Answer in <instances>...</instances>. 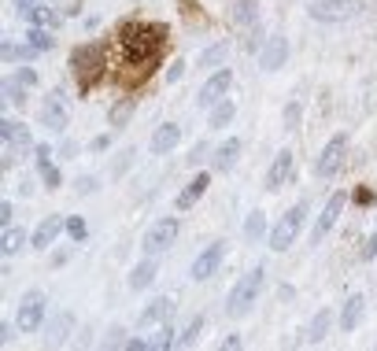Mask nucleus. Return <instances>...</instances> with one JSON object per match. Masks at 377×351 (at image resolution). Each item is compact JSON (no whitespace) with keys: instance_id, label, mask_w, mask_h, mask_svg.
<instances>
[{"instance_id":"52","label":"nucleus","mask_w":377,"mask_h":351,"mask_svg":"<svg viewBox=\"0 0 377 351\" xmlns=\"http://www.w3.org/2000/svg\"><path fill=\"white\" fill-rule=\"evenodd\" d=\"M11 4H15V8L22 11V15H26V11H30V8H37V4H41V0H11Z\"/></svg>"},{"instance_id":"2","label":"nucleus","mask_w":377,"mask_h":351,"mask_svg":"<svg viewBox=\"0 0 377 351\" xmlns=\"http://www.w3.org/2000/svg\"><path fill=\"white\" fill-rule=\"evenodd\" d=\"M263 285H266V266L255 263L248 274H241L237 285L229 289V296H226V315L229 318H244L255 307L259 296H263Z\"/></svg>"},{"instance_id":"30","label":"nucleus","mask_w":377,"mask_h":351,"mask_svg":"<svg viewBox=\"0 0 377 351\" xmlns=\"http://www.w3.org/2000/svg\"><path fill=\"white\" fill-rule=\"evenodd\" d=\"M204 329H207V315H192L189 326L181 329V336H178V351H189V348L204 336Z\"/></svg>"},{"instance_id":"42","label":"nucleus","mask_w":377,"mask_h":351,"mask_svg":"<svg viewBox=\"0 0 377 351\" xmlns=\"http://www.w3.org/2000/svg\"><path fill=\"white\" fill-rule=\"evenodd\" d=\"M11 78H15V82H19L22 89H34V85H37V71H30V67H19Z\"/></svg>"},{"instance_id":"54","label":"nucleus","mask_w":377,"mask_h":351,"mask_svg":"<svg viewBox=\"0 0 377 351\" xmlns=\"http://www.w3.org/2000/svg\"><path fill=\"white\" fill-rule=\"evenodd\" d=\"M204 148H207V145H204V141H200V145L192 148V155H189V163H200V159H204Z\"/></svg>"},{"instance_id":"41","label":"nucleus","mask_w":377,"mask_h":351,"mask_svg":"<svg viewBox=\"0 0 377 351\" xmlns=\"http://www.w3.org/2000/svg\"><path fill=\"white\" fill-rule=\"evenodd\" d=\"M129 163H134V148H126V152H122V159H115V163H111V178H122V174L129 171Z\"/></svg>"},{"instance_id":"6","label":"nucleus","mask_w":377,"mask_h":351,"mask_svg":"<svg viewBox=\"0 0 377 351\" xmlns=\"http://www.w3.org/2000/svg\"><path fill=\"white\" fill-rule=\"evenodd\" d=\"M344 163H348V134H333L326 141V148L318 152V159H315V174L322 181H329L344 171Z\"/></svg>"},{"instance_id":"36","label":"nucleus","mask_w":377,"mask_h":351,"mask_svg":"<svg viewBox=\"0 0 377 351\" xmlns=\"http://www.w3.org/2000/svg\"><path fill=\"white\" fill-rule=\"evenodd\" d=\"M126 348H129V333H126L122 326H111L108 333H104L100 351H126Z\"/></svg>"},{"instance_id":"16","label":"nucleus","mask_w":377,"mask_h":351,"mask_svg":"<svg viewBox=\"0 0 377 351\" xmlns=\"http://www.w3.org/2000/svg\"><path fill=\"white\" fill-rule=\"evenodd\" d=\"M67 122H71V115H67V108H63V93L56 89V93L45 96V103H41V126L52 129V134H63Z\"/></svg>"},{"instance_id":"3","label":"nucleus","mask_w":377,"mask_h":351,"mask_svg":"<svg viewBox=\"0 0 377 351\" xmlns=\"http://www.w3.org/2000/svg\"><path fill=\"white\" fill-rule=\"evenodd\" d=\"M104 67H108V59H104V45L93 41V45H78L74 48V56H71V74H74V82L82 93H89L97 82H100V74Z\"/></svg>"},{"instance_id":"8","label":"nucleus","mask_w":377,"mask_h":351,"mask_svg":"<svg viewBox=\"0 0 377 351\" xmlns=\"http://www.w3.org/2000/svg\"><path fill=\"white\" fill-rule=\"evenodd\" d=\"M74 329H78L74 310H71V307L56 310V315H52V318L45 322V351H59V348L74 336Z\"/></svg>"},{"instance_id":"4","label":"nucleus","mask_w":377,"mask_h":351,"mask_svg":"<svg viewBox=\"0 0 377 351\" xmlns=\"http://www.w3.org/2000/svg\"><path fill=\"white\" fill-rule=\"evenodd\" d=\"M307 211H311V203L300 200V203H292L289 211H285L274 226H270V252H289L296 241H300V233H304V222H307Z\"/></svg>"},{"instance_id":"43","label":"nucleus","mask_w":377,"mask_h":351,"mask_svg":"<svg viewBox=\"0 0 377 351\" xmlns=\"http://www.w3.org/2000/svg\"><path fill=\"white\" fill-rule=\"evenodd\" d=\"M34 163H37V171H41V166H48V163H52V148H48V145H34Z\"/></svg>"},{"instance_id":"25","label":"nucleus","mask_w":377,"mask_h":351,"mask_svg":"<svg viewBox=\"0 0 377 351\" xmlns=\"http://www.w3.org/2000/svg\"><path fill=\"white\" fill-rule=\"evenodd\" d=\"M26 244H30V233H26L22 226H8L4 233H0V255L4 259H15Z\"/></svg>"},{"instance_id":"29","label":"nucleus","mask_w":377,"mask_h":351,"mask_svg":"<svg viewBox=\"0 0 377 351\" xmlns=\"http://www.w3.org/2000/svg\"><path fill=\"white\" fill-rule=\"evenodd\" d=\"M226 56H229V41H215V45H207L204 52H200V67L204 71H218V67H222V63H226Z\"/></svg>"},{"instance_id":"37","label":"nucleus","mask_w":377,"mask_h":351,"mask_svg":"<svg viewBox=\"0 0 377 351\" xmlns=\"http://www.w3.org/2000/svg\"><path fill=\"white\" fill-rule=\"evenodd\" d=\"M300 119H304L300 100H289V103H285V111H281V126L285 129H296V126H300Z\"/></svg>"},{"instance_id":"20","label":"nucleus","mask_w":377,"mask_h":351,"mask_svg":"<svg viewBox=\"0 0 377 351\" xmlns=\"http://www.w3.org/2000/svg\"><path fill=\"white\" fill-rule=\"evenodd\" d=\"M155 278H159V255H145V259H141V263H137L134 270H129L126 285H129L134 292H145Z\"/></svg>"},{"instance_id":"15","label":"nucleus","mask_w":377,"mask_h":351,"mask_svg":"<svg viewBox=\"0 0 377 351\" xmlns=\"http://www.w3.org/2000/svg\"><path fill=\"white\" fill-rule=\"evenodd\" d=\"M292 171H296L292 148H281L274 159H270V166H266V189H270V192L285 189V185H289V178H292Z\"/></svg>"},{"instance_id":"56","label":"nucleus","mask_w":377,"mask_h":351,"mask_svg":"<svg viewBox=\"0 0 377 351\" xmlns=\"http://www.w3.org/2000/svg\"><path fill=\"white\" fill-rule=\"evenodd\" d=\"M374 351H377V348H374Z\"/></svg>"},{"instance_id":"10","label":"nucleus","mask_w":377,"mask_h":351,"mask_svg":"<svg viewBox=\"0 0 377 351\" xmlns=\"http://www.w3.org/2000/svg\"><path fill=\"white\" fill-rule=\"evenodd\" d=\"M307 11L315 22H348L359 11V0H311Z\"/></svg>"},{"instance_id":"7","label":"nucleus","mask_w":377,"mask_h":351,"mask_svg":"<svg viewBox=\"0 0 377 351\" xmlns=\"http://www.w3.org/2000/svg\"><path fill=\"white\" fill-rule=\"evenodd\" d=\"M15 326H19V333H37L45 326V292L41 289L22 292L19 310H15Z\"/></svg>"},{"instance_id":"19","label":"nucleus","mask_w":377,"mask_h":351,"mask_svg":"<svg viewBox=\"0 0 377 351\" xmlns=\"http://www.w3.org/2000/svg\"><path fill=\"white\" fill-rule=\"evenodd\" d=\"M333 322H341V318H336L329 307H318L315 315H311L307 329H304V341H307V344H322V341L333 333Z\"/></svg>"},{"instance_id":"21","label":"nucleus","mask_w":377,"mask_h":351,"mask_svg":"<svg viewBox=\"0 0 377 351\" xmlns=\"http://www.w3.org/2000/svg\"><path fill=\"white\" fill-rule=\"evenodd\" d=\"M178 141H181V126L178 122H163V126H155V134L148 137V152L152 155H166V152L178 148Z\"/></svg>"},{"instance_id":"46","label":"nucleus","mask_w":377,"mask_h":351,"mask_svg":"<svg viewBox=\"0 0 377 351\" xmlns=\"http://www.w3.org/2000/svg\"><path fill=\"white\" fill-rule=\"evenodd\" d=\"M244 348V341H241V333H229L222 344H218V351H241Z\"/></svg>"},{"instance_id":"23","label":"nucleus","mask_w":377,"mask_h":351,"mask_svg":"<svg viewBox=\"0 0 377 351\" xmlns=\"http://www.w3.org/2000/svg\"><path fill=\"white\" fill-rule=\"evenodd\" d=\"M207 185H211V178H207V174H197V178H192V181H189L185 189L178 192V200H174V207H178V211H192V207L200 203V196H204V192H207Z\"/></svg>"},{"instance_id":"22","label":"nucleus","mask_w":377,"mask_h":351,"mask_svg":"<svg viewBox=\"0 0 377 351\" xmlns=\"http://www.w3.org/2000/svg\"><path fill=\"white\" fill-rule=\"evenodd\" d=\"M362 315H367V300H362V292H352L341 307V333H355L362 326Z\"/></svg>"},{"instance_id":"31","label":"nucleus","mask_w":377,"mask_h":351,"mask_svg":"<svg viewBox=\"0 0 377 351\" xmlns=\"http://www.w3.org/2000/svg\"><path fill=\"white\" fill-rule=\"evenodd\" d=\"M0 93H4V100H0V108H8V103H11V108H22V103H26V93H30V89H22L19 82H15V78H4V82H0Z\"/></svg>"},{"instance_id":"14","label":"nucleus","mask_w":377,"mask_h":351,"mask_svg":"<svg viewBox=\"0 0 377 351\" xmlns=\"http://www.w3.org/2000/svg\"><path fill=\"white\" fill-rule=\"evenodd\" d=\"M285 63H289V37H285V34L263 37V48H259V67H263V71H281Z\"/></svg>"},{"instance_id":"12","label":"nucleus","mask_w":377,"mask_h":351,"mask_svg":"<svg viewBox=\"0 0 377 351\" xmlns=\"http://www.w3.org/2000/svg\"><path fill=\"white\" fill-rule=\"evenodd\" d=\"M344 203H348V196L344 192H333V196L326 200V207H322V215L315 218V229H311V244H322L333 233V226L341 222V215H344Z\"/></svg>"},{"instance_id":"5","label":"nucleus","mask_w":377,"mask_h":351,"mask_svg":"<svg viewBox=\"0 0 377 351\" xmlns=\"http://www.w3.org/2000/svg\"><path fill=\"white\" fill-rule=\"evenodd\" d=\"M178 218H155V222L145 229V237H141V252L145 255H163L171 252L178 244Z\"/></svg>"},{"instance_id":"24","label":"nucleus","mask_w":377,"mask_h":351,"mask_svg":"<svg viewBox=\"0 0 377 351\" xmlns=\"http://www.w3.org/2000/svg\"><path fill=\"white\" fill-rule=\"evenodd\" d=\"M229 19H233L237 30H252V26H259V0H233Z\"/></svg>"},{"instance_id":"17","label":"nucleus","mask_w":377,"mask_h":351,"mask_svg":"<svg viewBox=\"0 0 377 351\" xmlns=\"http://www.w3.org/2000/svg\"><path fill=\"white\" fill-rule=\"evenodd\" d=\"M174 318V300L171 296H155V300L137 315V326L141 329H155V326H163V322H171Z\"/></svg>"},{"instance_id":"26","label":"nucleus","mask_w":377,"mask_h":351,"mask_svg":"<svg viewBox=\"0 0 377 351\" xmlns=\"http://www.w3.org/2000/svg\"><path fill=\"white\" fill-rule=\"evenodd\" d=\"M134 111H137V100L134 96H122L119 103H111V108H108V126L111 129H126L129 119H134Z\"/></svg>"},{"instance_id":"40","label":"nucleus","mask_w":377,"mask_h":351,"mask_svg":"<svg viewBox=\"0 0 377 351\" xmlns=\"http://www.w3.org/2000/svg\"><path fill=\"white\" fill-rule=\"evenodd\" d=\"M37 174H41V181H45V189H59V185H63V174H59V166H56V163H48V166H41V171H37Z\"/></svg>"},{"instance_id":"34","label":"nucleus","mask_w":377,"mask_h":351,"mask_svg":"<svg viewBox=\"0 0 377 351\" xmlns=\"http://www.w3.org/2000/svg\"><path fill=\"white\" fill-rule=\"evenodd\" d=\"M263 237H270V233H266V215L263 211H252L248 215V222H244V241H263Z\"/></svg>"},{"instance_id":"45","label":"nucleus","mask_w":377,"mask_h":351,"mask_svg":"<svg viewBox=\"0 0 377 351\" xmlns=\"http://www.w3.org/2000/svg\"><path fill=\"white\" fill-rule=\"evenodd\" d=\"M11 218H15V207H11V200H0V226H11Z\"/></svg>"},{"instance_id":"13","label":"nucleus","mask_w":377,"mask_h":351,"mask_svg":"<svg viewBox=\"0 0 377 351\" xmlns=\"http://www.w3.org/2000/svg\"><path fill=\"white\" fill-rule=\"evenodd\" d=\"M59 233H67V218H63V215L41 218V222L34 226V233H30V248H34V252H48L52 244L59 241Z\"/></svg>"},{"instance_id":"35","label":"nucleus","mask_w":377,"mask_h":351,"mask_svg":"<svg viewBox=\"0 0 377 351\" xmlns=\"http://www.w3.org/2000/svg\"><path fill=\"white\" fill-rule=\"evenodd\" d=\"M26 45L37 48V52H52V48H56L52 30H45V26H30V30H26Z\"/></svg>"},{"instance_id":"33","label":"nucleus","mask_w":377,"mask_h":351,"mask_svg":"<svg viewBox=\"0 0 377 351\" xmlns=\"http://www.w3.org/2000/svg\"><path fill=\"white\" fill-rule=\"evenodd\" d=\"M174 348H178L174 326H171V322H163V326H159V333H152V344H148V351H174Z\"/></svg>"},{"instance_id":"49","label":"nucleus","mask_w":377,"mask_h":351,"mask_svg":"<svg viewBox=\"0 0 377 351\" xmlns=\"http://www.w3.org/2000/svg\"><path fill=\"white\" fill-rule=\"evenodd\" d=\"M362 259H377V226H374V233H370L367 248H362Z\"/></svg>"},{"instance_id":"39","label":"nucleus","mask_w":377,"mask_h":351,"mask_svg":"<svg viewBox=\"0 0 377 351\" xmlns=\"http://www.w3.org/2000/svg\"><path fill=\"white\" fill-rule=\"evenodd\" d=\"M74 192L78 196H93V192H100V178L97 174H82L74 181Z\"/></svg>"},{"instance_id":"38","label":"nucleus","mask_w":377,"mask_h":351,"mask_svg":"<svg viewBox=\"0 0 377 351\" xmlns=\"http://www.w3.org/2000/svg\"><path fill=\"white\" fill-rule=\"evenodd\" d=\"M67 237H71L74 244H82V241L89 237V226H85L82 215H67Z\"/></svg>"},{"instance_id":"9","label":"nucleus","mask_w":377,"mask_h":351,"mask_svg":"<svg viewBox=\"0 0 377 351\" xmlns=\"http://www.w3.org/2000/svg\"><path fill=\"white\" fill-rule=\"evenodd\" d=\"M222 259H226V241H211L207 248L192 259V270H189V278L204 285V281H211L218 270H222Z\"/></svg>"},{"instance_id":"18","label":"nucleus","mask_w":377,"mask_h":351,"mask_svg":"<svg viewBox=\"0 0 377 351\" xmlns=\"http://www.w3.org/2000/svg\"><path fill=\"white\" fill-rule=\"evenodd\" d=\"M241 152H244V141H241V137H226L222 145L211 152V171H215V174L233 171V166H237V159H241Z\"/></svg>"},{"instance_id":"11","label":"nucleus","mask_w":377,"mask_h":351,"mask_svg":"<svg viewBox=\"0 0 377 351\" xmlns=\"http://www.w3.org/2000/svg\"><path fill=\"white\" fill-rule=\"evenodd\" d=\"M229 89H233V71H229V67H218V71L207 74V82L200 85L197 103H200V108H215L218 100L229 96Z\"/></svg>"},{"instance_id":"28","label":"nucleus","mask_w":377,"mask_h":351,"mask_svg":"<svg viewBox=\"0 0 377 351\" xmlns=\"http://www.w3.org/2000/svg\"><path fill=\"white\" fill-rule=\"evenodd\" d=\"M233 119H237V103L226 96V100H218L211 108V115H207V129H226Z\"/></svg>"},{"instance_id":"47","label":"nucleus","mask_w":377,"mask_h":351,"mask_svg":"<svg viewBox=\"0 0 377 351\" xmlns=\"http://www.w3.org/2000/svg\"><path fill=\"white\" fill-rule=\"evenodd\" d=\"M15 322H0V344H11V341H15Z\"/></svg>"},{"instance_id":"32","label":"nucleus","mask_w":377,"mask_h":351,"mask_svg":"<svg viewBox=\"0 0 377 351\" xmlns=\"http://www.w3.org/2000/svg\"><path fill=\"white\" fill-rule=\"evenodd\" d=\"M34 56H41V52H37V48H30V45H0V59H4V63H30Z\"/></svg>"},{"instance_id":"27","label":"nucleus","mask_w":377,"mask_h":351,"mask_svg":"<svg viewBox=\"0 0 377 351\" xmlns=\"http://www.w3.org/2000/svg\"><path fill=\"white\" fill-rule=\"evenodd\" d=\"M59 19H63V11L59 8H52V4H37V8H30L26 11V22L30 26H45V30H52V26H59Z\"/></svg>"},{"instance_id":"1","label":"nucleus","mask_w":377,"mask_h":351,"mask_svg":"<svg viewBox=\"0 0 377 351\" xmlns=\"http://www.w3.org/2000/svg\"><path fill=\"white\" fill-rule=\"evenodd\" d=\"M122 59L126 67H134V78L152 74V63L163 48V26H148V22H126L122 34Z\"/></svg>"},{"instance_id":"48","label":"nucleus","mask_w":377,"mask_h":351,"mask_svg":"<svg viewBox=\"0 0 377 351\" xmlns=\"http://www.w3.org/2000/svg\"><path fill=\"white\" fill-rule=\"evenodd\" d=\"M89 148H93V152H108V148H111V137H108V134H100V137L89 141Z\"/></svg>"},{"instance_id":"55","label":"nucleus","mask_w":377,"mask_h":351,"mask_svg":"<svg viewBox=\"0 0 377 351\" xmlns=\"http://www.w3.org/2000/svg\"><path fill=\"white\" fill-rule=\"evenodd\" d=\"M59 152H63V159H74V152H78V148L71 145V141H63V148H59Z\"/></svg>"},{"instance_id":"44","label":"nucleus","mask_w":377,"mask_h":351,"mask_svg":"<svg viewBox=\"0 0 377 351\" xmlns=\"http://www.w3.org/2000/svg\"><path fill=\"white\" fill-rule=\"evenodd\" d=\"M185 71H189V67H185V59H174V63H171V71H166V82H171V85H174V82H181V78H185Z\"/></svg>"},{"instance_id":"51","label":"nucleus","mask_w":377,"mask_h":351,"mask_svg":"<svg viewBox=\"0 0 377 351\" xmlns=\"http://www.w3.org/2000/svg\"><path fill=\"white\" fill-rule=\"evenodd\" d=\"M152 341H145V336H129V348L126 351H148Z\"/></svg>"},{"instance_id":"53","label":"nucleus","mask_w":377,"mask_h":351,"mask_svg":"<svg viewBox=\"0 0 377 351\" xmlns=\"http://www.w3.org/2000/svg\"><path fill=\"white\" fill-rule=\"evenodd\" d=\"M63 263H71V252H52V266H63Z\"/></svg>"},{"instance_id":"50","label":"nucleus","mask_w":377,"mask_h":351,"mask_svg":"<svg viewBox=\"0 0 377 351\" xmlns=\"http://www.w3.org/2000/svg\"><path fill=\"white\" fill-rule=\"evenodd\" d=\"M15 126H19L15 119H0V141H8L11 134H15Z\"/></svg>"}]
</instances>
